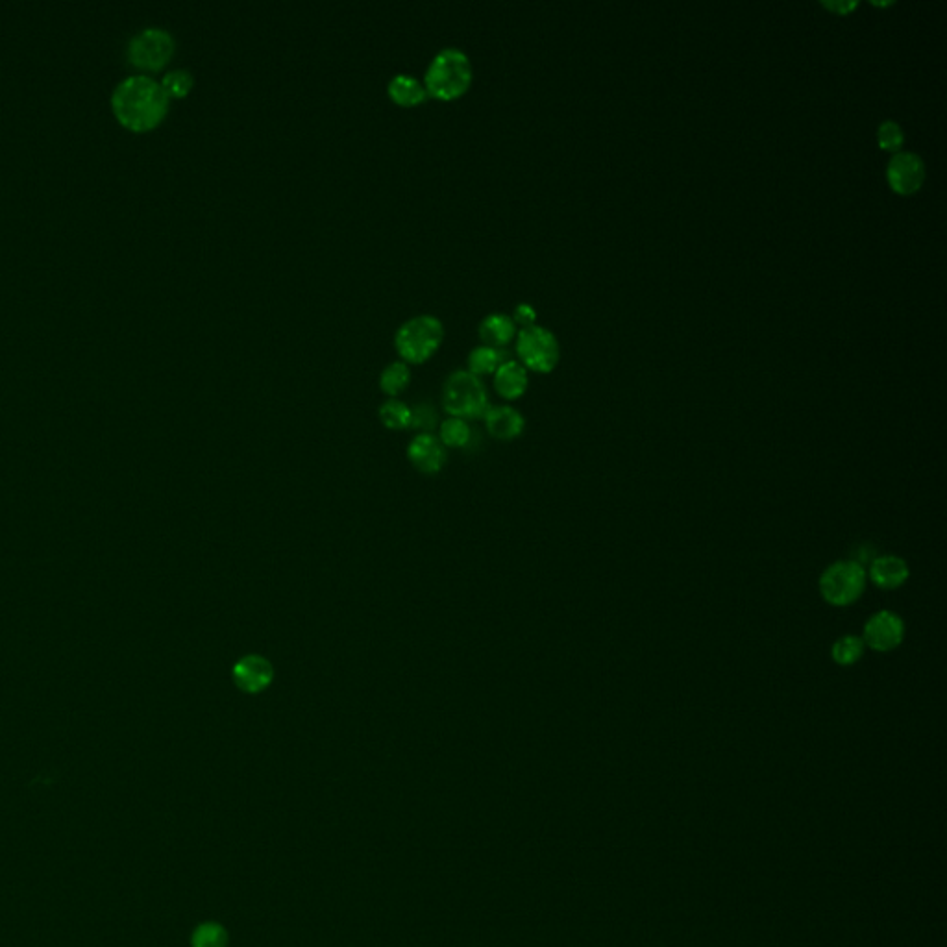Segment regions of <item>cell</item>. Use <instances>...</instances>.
<instances>
[{
    "mask_svg": "<svg viewBox=\"0 0 947 947\" xmlns=\"http://www.w3.org/2000/svg\"><path fill=\"white\" fill-rule=\"evenodd\" d=\"M111 108L117 121L132 132H148L163 123L171 99L156 78L134 74L113 89Z\"/></svg>",
    "mask_w": 947,
    "mask_h": 947,
    "instance_id": "6da1fadb",
    "label": "cell"
},
{
    "mask_svg": "<svg viewBox=\"0 0 947 947\" xmlns=\"http://www.w3.org/2000/svg\"><path fill=\"white\" fill-rule=\"evenodd\" d=\"M472 78L474 67L467 52L459 47H444L431 58L422 82L430 97L454 100L467 93Z\"/></svg>",
    "mask_w": 947,
    "mask_h": 947,
    "instance_id": "7a4b0ae2",
    "label": "cell"
},
{
    "mask_svg": "<svg viewBox=\"0 0 947 947\" xmlns=\"http://www.w3.org/2000/svg\"><path fill=\"white\" fill-rule=\"evenodd\" d=\"M443 320L430 313H420L406 322L394 333V348L402 361L424 363L428 361L443 343Z\"/></svg>",
    "mask_w": 947,
    "mask_h": 947,
    "instance_id": "3957f363",
    "label": "cell"
},
{
    "mask_svg": "<svg viewBox=\"0 0 947 947\" xmlns=\"http://www.w3.org/2000/svg\"><path fill=\"white\" fill-rule=\"evenodd\" d=\"M444 411L450 417L463 420L483 419L491 409L485 385L470 370L452 372L443 387Z\"/></svg>",
    "mask_w": 947,
    "mask_h": 947,
    "instance_id": "277c9868",
    "label": "cell"
},
{
    "mask_svg": "<svg viewBox=\"0 0 947 947\" xmlns=\"http://www.w3.org/2000/svg\"><path fill=\"white\" fill-rule=\"evenodd\" d=\"M868 574L866 568L851 561H837L827 566L820 576L818 587L825 602L833 607H848L861 600L866 591Z\"/></svg>",
    "mask_w": 947,
    "mask_h": 947,
    "instance_id": "5b68a950",
    "label": "cell"
},
{
    "mask_svg": "<svg viewBox=\"0 0 947 947\" xmlns=\"http://www.w3.org/2000/svg\"><path fill=\"white\" fill-rule=\"evenodd\" d=\"M517 354L526 369L546 374L557 367L561 346L554 332L539 324H531L517 332Z\"/></svg>",
    "mask_w": 947,
    "mask_h": 947,
    "instance_id": "8992f818",
    "label": "cell"
},
{
    "mask_svg": "<svg viewBox=\"0 0 947 947\" xmlns=\"http://www.w3.org/2000/svg\"><path fill=\"white\" fill-rule=\"evenodd\" d=\"M176 41L173 34L160 26H148L137 32L128 43V60L143 71H160L171 62Z\"/></svg>",
    "mask_w": 947,
    "mask_h": 947,
    "instance_id": "52a82bcc",
    "label": "cell"
},
{
    "mask_svg": "<svg viewBox=\"0 0 947 947\" xmlns=\"http://www.w3.org/2000/svg\"><path fill=\"white\" fill-rule=\"evenodd\" d=\"M905 639V622L894 611H879L864 626L862 640L874 652H894Z\"/></svg>",
    "mask_w": 947,
    "mask_h": 947,
    "instance_id": "ba28073f",
    "label": "cell"
},
{
    "mask_svg": "<svg viewBox=\"0 0 947 947\" xmlns=\"http://www.w3.org/2000/svg\"><path fill=\"white\" fill-rule=\"evenodd\" d=\"M886 176H888V184L892 185L896 193L912 195L925 182V163L918 154L899 150L888 163Z\"/></svg>",
    "mask_w": 947,
    "mask_h": 947,
    "instance_id": "9c48e42d",
    "label": "cell"
},
{
    "mask_svg": "<svg viewBox=\"0 0 947 947\" xmlns=\"http://www.w3.org/2000/svg\"><path fill=\"white\" fill-rule=\"evenodd\" d=\"M235 687L245 694H261L269 689L274 681V666L271 661L258 653L241 657L232 670Z\"/></svg>",
    "mask_w": 947,
    "mask_h": 947,
    "instance_id": "30bf717a",
    "label": "cell"
},
{
    "mask_svg": "<svg viewBox=\"0 0 947 947\" xmlns=\"http://www.w3.org/2000/svg\"><path fill=\"white\" fill-rule=\"evenodd\" d=\"M407 457L419 472L433 476L446 465V448L437 435L419 433L407 446Z\"/></svg>",
    "mask_w": 947,
    "mask_h": 947,
    "instance_id": "8fae6325",
    "label": "cell"
},
{
    "mask_svg": "<svg viewBox=\"0 0 947 947\" xmlns=\"http://www.w3.org/2000/svg\"><path fill=\"white\" fill-rule=\"evenodd\" d=\"M866 574L874 581L875 587L883 591H896L909 581L911 568L898 555H877Z\"/></svg>",
    "mask_w": 947,
    "mask_h": 947,
    "instance_id": "7c38bea8",
    "label": "cell"
},
{
    "mask_svg": "<svg viewBox=\"0 0 947 947\" xmlns=\"http://www.w3.org/2000/svg\"><path fill=\"white\" fill-rule=\"evenodd\" d=\"M483 420L487 431L498 441H515L526 428L522 413L511 406H491Z\"/></svg>",
    "mask_w": 947,
    "mask_h": 947,
    "instance_id": "4fadbf2b",
    "label": "cell"
},
{
    "mask_svg": "<svg viewBox=\"0 0 947 947\" xmlns=\"http://www.w3.org/2000/svg\"><path fill=\"white\" fill-rule=\"evenodd\" d=\"M528 369L517 361L507 359L494 372V389L505 400H517L528 389Z\"/></svg>",
    "mask_w": 947,
    "mask_h": 947,
    "instance_id": "5bb4252c",
    "label": "cell"
},
{
    "mask_svg": "<svg viewBox=\"0 0 947 947\" xmlns=\"http://www.w3.org/2000/svg\"><path fill=\"white\" fill-rule=\"evenodd\" d=\"M478 333L483 341L481 345L505 348L517 337V324L507 313H489L481 319Z\"/></svg>",
    "mask_w": 947,
    "mask_h": 947,
    "instance_id": "9a60e30c",
    "label": "cell"
},
{
    "mask_svg": "<svg viewBox=\"0 0 947 947\" xmlns=\"http://www.w3.org/2000/svg\"><path fill=\"white\" fill-rule=\"evenodd\" d=\"M387 93L398 106H419L428 100V89L415 74L398 73L387 84Z\"/></svg>",
    "mask_w": 947,
    "mask_h": 947,
    "instance_id": "2e32d148",
    "label": "cell"
},
{
    "mask_svg": "<svg viewBox=\"0 0 947 947\" xmlns=\"http://www.w3.org/2000/svg\"><path fill=\"white\" fill-rule=\"evenodd\" d=\"M511 354L505 348H494V346L480 345L470 350L468 354V370L476 374L478 378L494 374L496 369L511 359Z\"/></svg>",
    "mask_w": 947,
    "mask_h": 947,
    "instance_id": "e0dca14e",
    "label": "cell"
},
{
    "mask_svg": "<svg viewBox=\"0 0 947 947\" xmlns=\"http://www.w3.org/2000/svg\"><path fill=\"white\" fill-rule=\"evenodd\" d=\"M378 415H380L383 426L389 428V430L402 431L411 428L413 411H411V407L407 406L406 402H402L398 398H389L387 402H383Z\"/></svg>",
    "mask_w": 947,
    "mask_h": 947,
    "instance_id": "ac0fdd59",
    "label": "cell"
},
{
    "mask_svg": "<svg viewBox=\"0 0 947 947\" xmlns=\"http://www.w3.org/2000/svg\"><path fill=\"white\" fill-rule=\"evenodd\" d=\"M409 382H411V369L406 361H393L380 374V387L383 393L389 394L391 398L404 393Z\"/></svg>",
    "mask_w": 947,
    "mask_h": 947,
    "instance_id": "d6986e66",
    "label": "cell"
},
{
    "mask_svg": "<svg viewBox=\"0 0 947 947\" xmlns=\"http://www.w3.org/2000/svg\"><path fill=\"white\" fill-rule=\"evenodd\" d=\"M864 652H866V644L862 637L844 635L833 644L831 657L838 666H853L861 661Z\"/></svg>",
    "mask_w": 947,
    "mask_h": 947,
    "instance_id": "ffe728a7",
    "label": "cell"
},
{
    "mask_svg": "<svg viewBox=\"0 0 947 947\" xmlns=\"http://www.w3.org/2000/svg\"><path fill=\"white\" fill-rule=\"evenodd\" d=\"M439 441L448 448H467L472 441V428L467 420L450 417L439 428Z\"/></svg>",
    "mask_w": 947,
    "mask_h": 947,
    "instance_id": "44dd1931",
    "label": "cell"
},
{
    "mask_svg": "<svg viewBox=\"0 0 947 947\" xmlns=\"http://www.w3.org/2000/svg\"><path fill=\"white\" fill-rule=\"evenodd\" d=\"M230 935L226 927L217 922H204L195 927L191 935V947H228Z\"/></svg>",
    "mask_w": 947,
    "mask_h": 947,
    "instance_id": "7402d4cb",
    "label": "cell"
},
{
    "mask_svg": "<svg viewBox=\"0 0 947 947\" xmlns=\"http://www.w3.org/2000/svg\"><path fill=\"white\" fill-rule=\"evenodd\" d=\"M161 86L169 99H184L185 95L191 93L195 86V76L189 69H173L169 73L163 74Z\"/></svg>",
    "mask_w": 947,
    "mask_h": 947,
    "instance_id": "603a6c76",
    "label": "cell"
},
{
    "mask_svg": "<svg viewBox=\"0 0 947 947\" xmlns=\"http://www.w3.org/2000/svg\"><path fill=\"white\" fill-rule=\"evenodd\" d=\"M877 139L883 150L899 152V148L903 147V141H905L903 128L896 121H883L877 130Z\"/></svg>",
    "mask_w": 947,
    "mask_h": 947,
    "instance_id": "cb8c5ba5",
    "label": "cell"
},
{
    "mask_svg": "<svg viewBox=\"0 0 947 947\" xmlns=\"http://www.w3.org/2000/svg\"><path fill=\"white\" fill-rule=\"evenodd\" d=\"M413 419H411V428L422 430V433H431V430L437 426V413L430 404H420L417 407H411Z\"/></svg>",
    "mask_w": 947,
    "mask_h": 947,
    "instance_id": "d4e9b609",
    "label": "cell"
},
{
    "mask_svg": "<svg viewBox=\"0 0 947 947\" xmlns=\"http://www.w3.org/2000/svg\"><path fill=\"white\" fill-rule=\"evenodd\" d=\"M513 320H515V324H520L522 328H524V326H531V324H535V320H537V311H535V308H533L531 304L522 302V304H518L515 311H513Z\"/></svg>",
    "mask_w": 947,
    "mask_h": 947,
    "instance_id": "484cf974",
    "label": "cell"
},
{
    "mask_svg": "<svg viewBox=\"0 0 947 947\" xmlns=\"http://www.w3.org/2000/svg\"><path fill=\"white\" fill-rule=\"evenodd\" d=\"M824 6L833 12L848 13L857 8V2H824Z\"/></svg>",
    "mask_w": 947,
    "mask_h": 947,
    "instance_id": "4316f807",
    "label": "cell"
}]
</instances>
